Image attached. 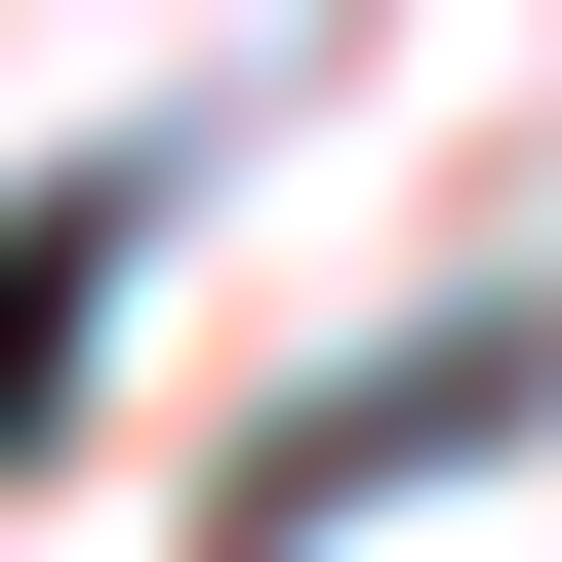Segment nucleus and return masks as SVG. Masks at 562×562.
Returning a JSON list of instances; mask_svg holds the SVG:
<instances>
[{"instance_id": "obj_1", "label": "nucleus", "mask_w": 562, "mask_h": 562, "mask_svg": "<svg viewBox=\"0 0 562 562\" xmlns=\"http://www.w3.org/2000/svg\"><path fill=\"white\" fill-rule=\"evenodd\" d=\"M121 241H161V121H121V161H0V442H41V362L121 322Z\"/></svg>"}]
</instances>
